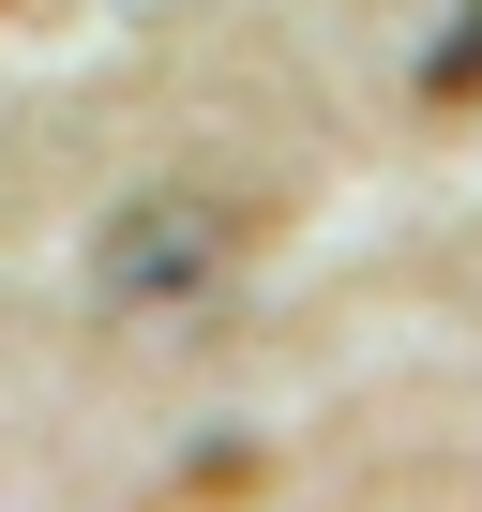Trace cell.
Wrapping results in <instances>:
<instances>
[{"label":"cell","instance_id":"7a4b0ae2","mask_svg":"<svg viewBox=\"0 0 482 512\" xmlns=\"http://www.w3.org/2000/svg\"><path fill=\"white\" fill-rule=\"evenodd\" d=\"M422 91H437V106H467V91H482V0H467V16H452V46L422 61Z\"/></svg>","mask_w":482,"mask_h":512},{"label":"cell","instance_id":"6da1fadb","mask_svg":"<svg viewBox=\"0 0 482 512\" xmlns=\"http://www.w3.org/2000/svg\"><path fill=\"white\" fill-rule=\"evenodd\" d=\"M226 256H241V226H226L211 196H136V211L91 241V272H106L121 302H196Z\"/></svg>","mask_w":482,"mask_h":512}]
</instances>
